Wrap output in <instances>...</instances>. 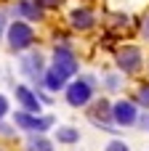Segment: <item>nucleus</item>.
I'll use <instances>...</instances> for the list:
<instances>
[{
    "mask_svg": "<svg viewBox=\"0 0 149 151\" xmlns=\"http://www.w3.org/2000/svg\"><path fill=\"white\" fill-rule=\"evenodd\" d=\"M8 42H11L13 50L29 48V45H32V29H29L24 21H13V24L8 27Z\"/></svg>",
    "mask_w": 149,
    "mask_h": 151,
    "instance_id": "1",
    "label": "nucleus"
},
{
    "mask_svg": "<svg viewBox=\"0 0 149 151\" xmlns=\"http://www.w3.org/2000/svg\"><path fill=\"white\" fill-rule=\"evenodd\" d=\"M91 93H93L91 80H77L75 85L67 88V101H69L72 106H85V104L91 101Z\"/></svg>",
    "mask_w": 149,
    "mask_h": 151,
    "instance_id": "2",
    "label": "nucleus"
},
{
    "mask_svg": "<svg viewBox=\"0 0 149 151\" xmlns=\"http://www.w3.org/2000/svg\"><path fill=\"white\" fill-rule=\"evenodd\" d=\"M53 69H56L59 74L69 77V74L77 72V58H75L67 48H56V53H53Z\"/></svg>",
    "mask_w": 149,
    "mask_h": 151,
    "instance_id": "3",
    "label": "nucleus"
},
{
    "mask_svg": "<svg viewBox=\"0 0 149 151\" xmlns=\"http://www.w3.org/2000/svg\"><path fill=\"white\" fill-rule=\"evenodd\" d=\"M112 119L117 125H133L136 122V106L128 104V101H120L112 106Z\"/></svg>",
    "mask_w": 149,
    "mask_h": 151,
    "instance_id": "4",
    "label": "nucleus"
},
{
    "mask_svg": "<svg viewBox=\"0 0 149 151\" xmlns=\"http://www.w3.org/2000/svg\"><path fill=\"white\" fill-rule=\"evenodd\" d=\"M117 64L123 72H136L139 64H141V50L139 48H123L120 56H117Z\"/></svg>",
    "mask_w": 149,
    "mask_h": 151,
    "instance_id": "5",
    "label": "nucleus"
},
{
    "mask_svg": "<svg viewBox=\"0 0 149 151\" xmlns=\"http://www.w3.org/2000/svg\"><path fill=\"white\" fill-rule=\"evenodd\" d=\"M16 125H21L24 130H48L53 125V119L51 117H29L27 111H21V114H16Z\"/></svg>",
    "mask_w": 149,
    "mask_h": 151,
    "instance_id": "6",
    "label": "nucleus"
},
{
    "mask_svg": "<svg viewBox=\"0 0 149 151\" xmlns=\"http://www.w3.org/2000/svg\"><path fill=\"white\" fill-rule=\"evenodd\" d=\"M16 98H19V104L24 106V111H37V109H40L37 96H32L24 85H19V88H16Z\"/></svg>",
    "mask_w": 149,
    "mask_h": 151,
    "instance_id": "7",
    "label": "nucleus"
},
{
    "mask_svg": "<svg viewBox=\"0 0 149 151\" xmlns=\"http://www.w3.org/2000/svg\"><path fill=\"white\" fill-rule=\"evenodd\" d=\"M91 117H93L96 122H101V119H104V130H115V127H109V122H107V119L112 117V106H109L107 101L96 104V109H93V114H91Z\"/></svg>",
    "mask_w": 149,
    "mask_h": 151,
    "instance_id": "8",
    "label": "nucleus"
},
{
    "mask_svg": "<svg viewBox=\"0 0 149 151\" xmlns=\"http://www.w3.org/2000/svg\"><path fill=\"white\" fill-rule=\"evenodd\" d=\"M19 13L27 16L29 21H37V19H40V8H37L35 0H21V3H19Z\"/></svg>",
    "mask_w": 149,
    "mask_h": 151,
    "instance_id": "9",
    "label": "nucleus"
},
{
    "mask_svg": "<svg viewBox=\"0 0 149 151\" xmlns=\"http://www.w3.org/2000/svg\"><path fill=\"white\" fill-rule=\"evenodd\" d=\"M72 24H75L77 29H88V27L93 24V13L85 11V8H83V11H75V13H72Z\"/></svg>",
    "mask_w": 149,
    "mask_h": 151,
    "instance_id": "10",
    "label": "nucleus"
},
{
    "mask_svg": "<svg viewBox=\"0 0 149 151\" xmlns=\"http://www.w3.org/2000/svg\"><path fill=\"white\" fill-rule=\"evenodd\" d=\"M64 82H67V77L59 74L56 69H51V72L45 74V88H48V90H59V88H64Z\"/></svg>",
    "mask_w": 149,
    "mask_h": 151,
    "instance_id": "11",
    "label": "nucleus"
},
{
    "mask_svg": "<svg viewBox=\"0 0 149 151\" xmlns=\"http://www.w3.org/2000/svg\"><path fill=\"white\" fill-rule=\"evenodd\" d=\"M80 135H77V130H72V127H61L59 130V141L61 143H72V141H77Z\"/></svg>",
    "mask_w": 149,
    "mask_h": 151,
    "instance_id": "12",
    "label": "nucleus"
},
{
    "mask_svg": "<svg viewBox=\"0 0 149 151\" xmlns=\"http://www.w3.org/2000/svg\"><path fill=\"white\" fill-rule=\"evenodd\" d=\"M29 149H32V151H53L48 141H32V146H29Z\"/></svg>",
    "mask_w": 149,
    "mask_h": 151,
    "instance_id": "13",
    "label": "nucleus"
},
{
    "mask_svg": "<svg viewBox=\"0 0 149 151\" xmlns=\"http://www.w3.org/2000/svg\"><path fill=\"white\" fill-rule=\"evenodd\" d=\"M139 101H141L144 106H149V85H144V88L139 90Z\"/></svg>",
    "mask_w": 149,
    "mask_h": 151,
    "instance_id": "14",
    "label": "nucleus"
},
{
    "mask_svg": "<svg viewBox=\"0 0 149 151\" xmlns=\"http://www.w3.org/2000/svg\"><path fill=\"white\" fill-rule=\"evenodd\" d=\"M107 151H128V146H125L123 141H112V143L107 146Z\"/></svg>",
    "mask_w": 149,
    "mask_h": 151,
    "instance_id": "15",
    "label": "nucleus"
},
{
    "mask_svg": "<svg viewBox=\"0 0 149 151\" xmlns=\"http://www.w3.org/2000/svg\"><path fill=\"white\" fill-rule=\"evenodd\" d=\"M37 5H45V8H56V5H61V0H35Z\"/></svg>",
    "mask_w": 149,
    "mask_h": 151,
    "instance_id": "16",
    "label": "nucleus"
},
{
    "mask_svg": "<svg viewBox=\"0 0 149 151\" xmlns=\"http://www.w3.org/2000/svg\"><path fill=\"white\" fill-rule=\"evenodd\" d=\"M5 111H8V101H5V98H3V96H0V117H3V114H5Z\"/></svg>",
    "mask_w": 149,
    "mask_h": 151,
    "instance_id": "17",
    "label": "nucleus"
},
{
    "mask_svg": "<svg viewBox=\"0 0 149 151\" xmlns=\"http://www.w3.org/2000/svg\"><path fill=\"white\" fill-rule=\"evenodd\" d=\"M144 37H149V19L144 21Z\"/></svg>",
    "mask_w": 149,
    "mask_h": 151,
    "instance_id": "18",
    "label": "nucleus"
}]
</instances>
